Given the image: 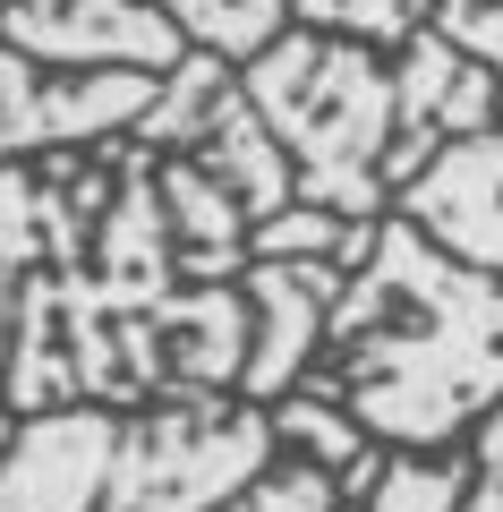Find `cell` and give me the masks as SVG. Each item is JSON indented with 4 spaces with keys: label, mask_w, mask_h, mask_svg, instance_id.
Returning a JSON list of instances; mask_svg holds the SVG:
<instances>
[{
    "label": "cell",
    "mask_w": 503,
    "mask_h": 512,
    "mask_svg": "<svg viewBox=\"0 0 503 512\" xmlns=\"http://www.w3.org/2000/svg\"><path fill=\"white\" fill-rule=\"evenodd\" d=\"M333 359L290 393L350 410L393 453H444L503 402V274L444 256L410 214H384L376 256L324 325Z\"/></svg>",
    "instance_id": "obj_1"
},
{
    "label": "cell",
    "mask_w": 503,
    "mask_h": 512,
    "mask_svg": "<svg viewBox=\"0 0 503 512\" xmlns=\"http://www.w3.org/2000/svg\"><path fill=\"white\" fill-rule=\"evenodd\" d=\"M256 120L282 137V154L299 163V205L350 222H384L393 188H384V154L401 128V94H393V60L359 35H282L273 52H256L239 69Z\"/></svg>",
    "instance_id": "obj_2"
},
{
    "label": "cell",
    "mask_w": 503,
    "mask_h": 512,
    "mask_svg": "<svg viewBox=\"0 0 503 512\" xmlns=\"http://www.w3.org/2000/svg\"><path fill=\"white\" fill-rule=\"evenodd\" d=\"M273 453L282 436L265 402H231V393L145 402L120 419L103 512H222L273 470Z\"/></svg>",
    "instance_id": "obj_3"
},
{
    "label": "cell",
    "mask_w": 503,
    "mask_h": 512,
    "mask_svg": "<svg viewBox=\"0 0 503 512\" xmlns=\"http://www.w3.org/2000/svg\"><path fill=\"white\" fill-rule=\"evenodd\" d=\"M162 77L154 69H52L0 43V163L35 146H103L154 111Z\"/></svg>",
    "instance_id": "obj_4"
},
{
    "label": "cell",
    "mask_w": 503,
    "mask_h": 512,
    "mask_svg": "<svg viewBox=\"0 0 503 512\" xmlns=\"http://www.w3.org/2000/svg\"><path fill=\"white\" fill-rule=\"evenodd\" d=\"M0 43H18L26 60H52V69H154V77H171L197 52L162 0H9Z\"/></svg>",
    "instance_id": "obj_5"
},
{
    "label": "cell",
    "mask_w": 503,
    "mask_h": 512,
    "mask_svg": "<svg viewBox=\"0 0 503 512\" xmlns=\"http://www.w3.org/2000/svg\"><path fill=\"white\" fill-rule=\"evenodd\" d=\"M120 419L128 410H103V402L18 419V436L0 453V512H103Z\"/></svg>",
    "instance_id": "obj_6"
},
{
    "label": "cell",
    "mask_w": 503,
    "mask_h": 512,
    "mask_svg": "<svg viewBox=\"0 0 503 512\" xmlns=\"http://www.w3.org/2000/svg\"><path fill=\"white\" fill-rule=\"evenodd\" d=\"M342 265L333 256H256L248 274H239V291L256 299V359L248 376H239V402H282L290 384L316 367L324 350V325H333V308H342Z\"/></svg>",
    "instance_id": "obj_7"
},
{
    "label": "cell",
    "mask_w": 503,
    "mask_h": 512,
    "mask_svg": "<svg viewBox=\"0 0 503 512\" xmlns=\"http://www.w3.org/2000/svg\"><path fill=\"white\" fill-rule=\"evenodd\" d=\"M393 214H410L444 256H461L478 274H503V128L452 137L393 197Z\"/></svg>",
    "instance_id": "obj_8"
},
{
    "label": "cell",
    "mask_w": 503,
    "mask_h": 512,
    "mask_svg": "<svg viewBox=\"0 0 503 512\" xmlns=\"http://www.w3.org/2000/svg\"><path fill=\"white\" fill-rule=\"evenodd\" d=\"M154 188H162V214H171V239H180V274L197 282V291H205V282H239L256 265V256H248V231H256L248 205H239L197 154L154 163Z\"/></svg>",
    "instance_id": "obj_9"
},
{
    "label": "cell",
    "mask_w": 503,
    "mask_h": 512,
    "mask_svg": "<svg viewBox=\"0 0 503 512\" xmlns=\"http://www.w3.org/2000/svg\"><path fill=\"white\" fill-rule=\"evenodd\" d=\"M197 163L214 171L239 205H248V222H273V214H290V205H299V163H290L282 137L256 120L248 86H231V103L214 111V128L197 137Z\"/></svg>",
    "instance_id": "obj_10"
},
{
    "label": "cell",
    "mask_w": 503,
    "mask_h": 512,
    "mask_svg": "<svg viewBox=\"0 0 503 512\" xmlns=\"http://www.w3.org/2000/svg\"><path fill=\"white\" fill-rule=\"evenodd\" d=\"M469 495H478V453L444 444V453H393L367 512H469Z\"/></svg>",
    "instance_id": "obj_11"
},
{
    "label": "cell",
    "mask_w": 503,
    "mask_h": 512,
    "mask_svg": "<svg viewBox=\"0 0 503 512\" xmlns=\"http://www.w3.org/2000/svg\"><path fill=\"white\" fill-rule=\"evenodd\" d=\"M162 9L180 18V35L197 52H222L231 69H248L256 52H273L290 35V0H162Z\"/></svg>",
    "instance_id": "obj_12"
},
{
    "label": "cell",
    "mask_w": 503,
    "mask_h": 512,
    "mask_svg": "<svg viewBox=\"0 0 503 512\" xmlns=\"http://www.w3.org/2000/svg\"><path fill=\"white\" fill-rule=\"evenodd\" d=\"M273 436H282L299 461H324L333 478H342V470H359V461L376 453V436H367V427L350 419V410L316 402V393H282V402H273Z\"/></svg>",
    "instance_id": "obj_13"
},
{
    "label": "cell",
    "mask_w": 503,
    "mask_h": 512,
    "mask_svg": "<svg viewBox=\"0 0 503 512\" xmlns=\"http://www.w3.org/2000/svg\"><path fill=\"white\" fill-rule=\"evenodd\" d=\"M290 18L316 26V35H359L376 52H401L435 18V0H290Z\"/></svg>",
    "instance_id": "obj_14"
},
{
    "label": "cell",
    "mask_w": 503,
    "mask_h": 512,
    "mask_svg": "<svg viewBox=\"0 0 503 512\" xmlns=\"http://www.w3.org/2000/svg\"><path fill=\"white\" fill-rule=\"evenodd\" d=\"M222 512H359V504L342 495V478L324 470V461H299V453H290V461H273V470L256 478L239 504H222Z\"/></svg>",
    "instance_id": "obj_15"
},
{
    "label": "cell",
    "mask_w": 503,
    "mask_h": 512,
    "mask_svg": "<svg viewBox=\"0 0 503 512\" xmlns=\"http://www.w3.org/2000/svg\"><path fill=\"white\" fill-rule=\"evenodd\" d=\"M435 26H444L469 60H486V69L503 77V0H435Z\"/></svg>",
    "instance_id": "obj_16"
},
{
    "label": "cell",
    "mask_w": 503,
    "mask_h": 512,
    "mask_svg": "<svg viewBox=\"0 0 503 512\" xmlns=\"http://www.w3.org/2000/svg\"><path fill=\"white\" fill-rule=\"evenodd\" d=\"M9 436H18V410H9V393H0V453H9Z\"/></svg>",
    "instance_id": "obj_17"
},
{
    "label": "cell",
    "mask_w": 503,
    "mask_h": 512,
    "mask_svg": "<svg viewBox=\"0 0 503 512\" xmlns=\"http://www.w3.org/2000/svg\"><path fill=\"white\" fill-rule=\"evenodd\" d=\"M0 299H9V274H0ZM0 367H9V308H0Z\"/></svg>",
    "instance_id": "obj_18"
},
{
    "label": "cell",
    "mask_w": 503,
    "mask_h": 512,
    "mask_svg": "<svg viewBox=\"0 0 503 512\" xmlns=\"http://www.w3.org/2000/svg\"><path fill=\"white\" fill-rule=\"evenodd\" d=\"M0 18H9V0H0Z\"/></svg>",
    "instance_id": "obj_19"
}]
</instances>
